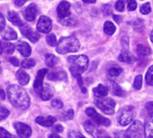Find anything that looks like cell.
Returning a JSON list of instances; mask_svg holds the SVG:
<instances>
[{
  "instance_id": "d6a6232c",
  "label": "cell",
  "mask_w": 153,
  "mask_h": 138,
  "mask_svg": "<svg viewBox=\"0 0 153 138\" xmlns=\"http://www.w3.org/2000/svg\"><path fill=\"white\" fill-rule=\"evenodd\" d=\"M35 64H36V62L33 58H27L22 62V66L23 68H30V67L34 66Z\"/></svg>"
},
{
  "instance_id": "681fc988",
  "label": "cell",
  "mask_w": 153,
  "mask_h": 138,
  "mask_svg": "<svg viewBox=\"0 0 153 138\" xmlns=\"http://www.w3.org/2000/svg\"><path fill=\"white\" fill-rule=\"evenodd\" d=\"M63 130H64V128L61 125H56V127L53 128V132H55V133H61V132H63Z\"/></svg>"
},
{
  "instance_id": "e0dca14e",
  "label": "cell",
  "mask_w": 153,
  "mask_h": 138,
  "mask_svg": "<svg viewBox=\"0 0 153 138\" xmlns=\"http://www.w3.org/2000/svg\"><path fill=\"white\" fill-rule=\"evenodd\" d=\"M16 48L20 52V54L22 57H28L31 53V48H30V45L25 41H22V42L18 43Z\"/></svg>"
},
{
  "instance_id": "bcb514c9",
  "label": "cell",
  "mask_w": 153,
  "mask_h": 138,
  "mask_svg": "<svg viewBox=\"0 0 153 138\" xmlns=\"http://www.w3.org/2000/svg\"><path fill=\"white\" fill-rule=\"evenodd\" d=\"M4 137H7V138H11L13 137L12 134H10L9 132H7L5 129H4L3 128H0V138H4Z\"/></svg>"
},
{
  "instance_id": "60d3db41",
  "label": "cell",
  "mask_w": 153,
  "mask_h": 138,
  "mask_svg": "<svg viewBox=\"0 0 153 138\" xmlns=\"http://www.w3.org/2000/svg\"><path fill=\"white\" fill-rule=\"evenodd\" d=\"M116 9L119 12H124L125 10V1L124 0H118L116 3Z\"/></svg>"
},
{
  "instance_id": "83f0119b",
  "label": "cell",
  "mask_w": 153,
  "mask_h": 138,
  "mask_svg": "<svg viewBox=\"0 0 153 138\" xmlns=\"http://www.w3.org/2000/svg\"><path fill=\"white\" fill-rule=\"evenodd\" d=\"M58 59L56 56L52 55V54H48L46 56V58H45V62H46V65L48 66V67H53L56 63H57Z\"/></svg>"
},
{
  "instance_id": "7402d4cb",
  "label": "cell",
  "mask_w": 153,
  "mask_h": 138,
  "mask_svg": "<svg viewBox=\"0 0 153 138\" xmlns=\"http://www.w3.org/2000/svg\"><path fill=\"white\" fill-rule=\"evenodd\" d=\"M93 92H94L96 97L103 98V97L107 96V94L108 93V88L104 86V85H102V84H99L97 87H95L93 89Z\"/></svg>"
},
{
  "instance_id": "db71d44e",
  "label": "cell",
  "mask_w": 153,
  "mask_h": 138,
  "mask_svg": "<svg viewBox=\"0 0 153 138\" xmlns=\"http://www.w3.org/2000/svg\"><path fill=\"white\" fill-rule=\"evenodd\" d=\"M4 98H5V93H4V92L3 90L0 89V100L3 101V100H4Z\"/></svg>"
},
{
  "instance_id": "f546056e",
  "label": "cell",
  "mask_w": 153,
  "mask_h": 138,
  "mask_svg": "<svg viewBox=\"0 0 153 138\" xmlns=\"http://www.w3.org/2000/svg\"><path fill=\"white\" fill-rule=\"evenodd\" d=\"M144 136L145 137H153V120L149 121L146 126H145V129H144Z\"/></svg>"
},
{
  "instance_id": "f6af8a7d",
  "label": "cell",
  "mask_w": 153,
  "mask_h": 138,
  "mask_svg": "<svg viewBox=\"0 0 153 138\" xmlns=\"http://www.w3.org/2000/svg\"><path fill=\"white\" fill-rule=\"evenodd\" d=\"M74 110H69L68 111H66V112L64 114L63 119H64V120H70V119H72L74 118Z\"/></svg>"
},
{
  "instance_id": "44dd1931",
  "label": "cell",
  "mask_w": 153,
  "mask_h": 138,
  "mask_svg": "<svg viewBox=\"0 0 153 138\" xmlns=\"http://www.w3.org/2000/svg\"><path fill=\"white\" fill-rule=\"evenodd\" d=\"M48 78L52 81H63L67 78V75L65 72L61 71V72H52L48 75Z\"/></svg>"
},
{
  "instance_id": "1f68e13d",
  "label": "cell",
  "mask_w": 153,
  "mask_h": 138,
  "mask_svg": "<svg viewBox=\"0 0 153 138\" xmlns=\"http://www.w3.org/2000/svg\"><path fill=\"white\" fill-rule=\"evenodd\" d=\"M145 80H146V83L149 84V85H152L153 86V66H152L147 74H146V76H145Z\"/></svg>"
},
{
  "instance_id": "74e56055",
  "label": "cell",
  "mask_w": 153,
  "mask_h": 138,
  "mask_svg": "<svg viewBox=\"0 0 153 138\" xmlns=\"http://www.w3.org/2000/svg\"><path fill=\"white\" fill-rule=\"evenodd\" d=\"M9 115V110L4 107H0V121L6 119Z\"/></svg>"
},
{
  "instance_id": "277c9868",
  "label": "cell",
  "mask_w": 153,
  "mask_h": 138,
  "mask_svg": "<svg viewBox=\"0 0 153 138\" xmlns=\"http://www.w3.org/2000/svg\"><path fill=\"white\" fill-rule=\"evenodd\" d=\"M135 118V110L133 106H126L122 108L118 115V122L121 126H127L134 121Z\"/></svg>"
},
{
  "instance_id": "ac0fdd59",
  "label": "cell",
  "mask_w": 153,
  "mask_h": 138,
  "mask_svg": "<svg viewBox=\"0 0 153 138\" xmlns=\"http://www.w3.org/2000/svg\"><path fill=\"white\" fill-rule=\"evenodd\" d=\"M1 35H2L3 39L5 40H14L17 39V33H16V31H13L10 27H5L2 31Z\"/></svg>"
},
{
  "instance_id": "7dc6e473",
  "label": "cell",
  "mask_w": 153,
  "mask_h": 138,
  "mask_svg": "<svg viewBox=\"0 0 153 138\" xmlns=\"http://www.w3.org/2000/svg\"><path fill=\"white\" fill-rule=\"evenodd\" d=\"M68 137H77V138H85V137L81 134L78 131H72L68 134Z\"/></svg>"
},
{
  "instance_id": "f35d334b",
  "label": "cell",
  "mask_w": 153,
  "mask_h": 138,
  "mask_svg": "<svg viewBox=\"0 0 153 138\" xmlns=\"http://www.w3.org/2000/svg\"><path fill=\"white\" fill-rule=\"evenodd\" d=\"M121 43H122L123 50H128V47H129V38H128V36H124L122 38Z\"/></svg>"
},
{
  "instance_id": "9a60e30c",
  "label": "cell",
  "mask_w": 153,
  "mask_h": 138,
  "mask_svg": "<svg viewBox=\"0 0 153 138\" xmlns=\"http://www.w3.org/2000/svg\"><path fill=\"white\" fill-rule=\"evenodd\" d=\"M53 95H54L53 88L49 84H44L43 87H42V90L39 92V97L41 98V100L48 101V100H50L53 97Z\"/></svg>"
},
{
  "instance_id": "52a82bcc",
  "label": "cell",
  "mask_w": 153,
  "mask_h": 138,
  "mask_svg": "<svg viewBox=\"0 0 153 138\" xmlns=\"http://www.w3.org/2000/svg\"><path fill=\"white\" fill-rule=\"evenodd\" d=\"M85 113L95 122L97 123L98 125H102V126H105V127H108L110 126L111 122L107 118H104L102 116H100L93 108H87L86 110H85Z\"/></svg>"
},
{
  "instance_id": "ee69618b",
  "label": "cell",
  "mask_w": 153,
  "mask_h": 138,
  "mask_svg": "<svg viewBox=\"0 0 153 138\" xmlns=\"http://www.w3.org/2000/svg\"><path fill=\"white\" fill-rule=\"evenodd\" d=\"M145 109L148 111V114L150 117L153 118V101H149L145 105Z\"/></svg>"
},
{
  "instance_id": "f5cc1de1",
  "label": "cell",
  "mask_w": 153,
  "mask_h": 138,
  "mask_svg": "<svg viewBox=\"0 0 153 138\" xmlns=\"http://www.w3.org/2000/svg\"><path fill=\"white\" fill-rule=\"evenodd\" d=\"M113 18H114V20H115L117 23H120L121 21H122V16H121V15H114Z\"/></svg>"
},
{
  "instance_id": "816d5d0a",
  "label": "cell",
  "mask_w": 153,
  "mask_h": 138,
  "mask_svg": "<svg viewBox=\"0 0 153 138\" xmlns=\"http://www.w3.org/2000/svg\"><path fill=\"white\" fill-rule=\"evenodd\" d=\"M26 1L27 0H15L14 3H15V4L17 6H22V5H23L26 3Z\"/></svg>"
},
{
  "instance_id": "30bf717a",
  "label": "cell",
  "mask_w": 153,
  "mask_h": 138,
  "mask_svg": "<svg viewBox=\"0 0 153 138\" xmlns=\"http://www.w3.org/2000/svg\"><path fill=\"white\" fill-rule=\"evenodd\" d=\"M48 74V69L46 68H43V69H40L38 74H37V76H36V79L34 81V84H33V87H34V90L37 93L39 94L40 91L42 90V87H43V80H44V77L45 75Z\"/></svg>"
},
{
  "instance_id": "4dcf8cb0",
  "label": "cell",
  "mask_w": 153,
  "mask_h": 138,
  "mask_svg": "<svg viewBox=\"0 0 153 138\" xmlns=\"http://www.w3.org/2000/svg\"><path fill=\"white\" fill-rule=\"evenodd\" d=\"M130 24H132L134 26V28L135 30H142L144 26V23H143V20L138 18V19H135L134 21H132V22H129Z\"/></svg>"
},
{
  "instance_id": "9f6ffc18",
  "label": "cell",
  "mask_w": 153,
  "mask_h": 138,
  "mask_svg": "<svg viewBox=\"0 0 153 138\" xmlns=\"http://www.w3.org/2000/svg\"><path fill=\"white\" fill-rule=\"evenodd\" d=\"M82 1L85 2V3H88V4H93V3L96 2V0H82Z\"/></svg>"
},
{
  "instance_id": "6f0895ef",
  "label": "cell",
  "mask_w": 153,
  "mask_h": 138,
  "mask_svg": "<svg viewBox=\"0 0 153 138\" xmlns=\"http://www.w3.org/2000/svg\"><path fill=\"white\" fill-rule=\"evenodd\" d=\"M49 137H55V138H57V137H59V136L57 135V134H51L50 136H49Z\"/></svg>"
},
{
  "instance_id": "f907efd6",
  "label": "cell",
  "mask_w": 153,
  "mask_h": 138,
  "mask_svg": "<svg viewBox=\"0 0 153 138\" xmlns=\"http://www.w3.org/2000/svg\"><path fill=\"white\" fill-rule=\"evenodd\" d=\"M9 61H10V63H11L13 66H19V61H18V59H17L16 57H10V58H9Z\"/></svg>"
},
{
  "instance_id": "8d00e7d4",
  "label": "cell",
  "mask_w": 153,
  "mask_h": 138,
  "mask_svg": "<svg viewBox=\"0 0 153 138\" xmlns=\"http://www.w3.org/2000/svg\"><path fill=\"white\" fill-rule=\"evenodd\" d=\"M152 11V6L150 3H145L141 6V13L143 14H148Z\"/></svg>"
},
{
  "instance_id": "6da1fadb",
  "label": "cell",
  "mask_w": 153,
  "mask_h": 138,
  "mask_svg": "<svg viewBox=\"0 0 153 138\" xmlns=\"http://www.w3.org/2000/svg\"><path fill=\"white\" fill-rule=\"evenodd\" d=\"M7 96L11 103L19 110H27L30 104V99L27 92L22 87L13 84L7 88Z\"/></svg>"
},
{
  "instance_id": "ab89813d",
  "label": "cell",
  "mask_w": 153,
  "mask_h": 138,
  "mask_svg": "<svg viewBox=\"0 0 153 138\" xmlns=\"http://www.w3.org/2000/svg\"><path fill=\"white\" fill-rule=\"evenodd\" d=\"M127 7L129 11H134L137 8V3L135 0H127Z\"/></svg>"
},
{
  "instance_id": "11a10c76",
  "label": "cell",
  "mask_w": 153,
  "mask_h": 138,
  "mask_svg": "<svg viewBox=\"0 0 153 138\" xmlns=\"http://www.w3.org/2000/svg\"><path fill=\"white\" fill-rule=\"evenodd\" d=\"M115 137H126V133H116Z\"/></svg>"
},
{
  "instance_id": "8fae6325",
  "label": "cell",
  "mask_w": 153,
  "mask_h": 138,
  "mask_svg": "<svg viewBox=\"0 0 153 138\" xmlns=\"http://www.w3.org/2000/svg\"><path fill=\"white\" fill-rule=\"evenodd\" d=\"M21 32L22 35H24L26 38H28L31 42L35 43L39 40V34L36 31H34L31 28L26 26V25H22L21 26Z\"/></svg>"
},
{
  "instance_id": "484cf974",
  "label": "cell",
  "mask_w": 153,
  "mask_h": 138,
  "mask_svg": "<svg viewBox=\"0 0 153 138\" xmlns=\"http://www.w3.org/2000/svg\"><path fill=\"white\" fill-rule=\"evenodd\" d=\"M2 43V48H3V51L5 52L6 54H13L14 52V46L13 44L8 42V41H5V40L4 41L1 42Z\"/></svg>"
},
{
  "instance_id": "4fadbf2b",
  "label": "cell",
  "mask_w": 153,
  "mask_h": 138,
  "mask_svg": "<svg viewBox=\"0 0 153 138\" xmlns=\"http://www.w3.org/2000/svg\"><path fill=\"white\" fill-rule=\"evenodd\" d=\"M37 13H38V7L35 4H29L23 12L25 19L29 22L34 21L37 16Z\"/></svg>"
},
{
  "instance_id": "680465c9",
  "label": "cell",
  "mask_w": 153,
  "mask_h": 138,
  "mask_svg": "<svg viewBox=\"0 0 153 138\" xmlns=\"http://www.w3.org/2000/svg\"><path fill=\"white\" fill-rule=\"evenodd\" d=\"M151 40L153 42V30H152V31L151 32Z\"/></svg>"
},
{
  "instance_id": "8992f818",
  "label": "cell",
  "mask_w": 153,
  "mask_h": 138,
  "mask_svg": "<svg viewBox=\"0 0 153 138\" xmlns=\"http://www.w3.org/2000/svg\"><path fill=\"white\" fill-rule=\"evenodd\" d=\"M126 134V137H143L144 136V126L141 121H134Z\"/></svg>"
},
{
  "instance_id": "f1b7e54d",
  "label": "cell",
  "mask_w": 153,
  "mask_h": 138,
  "mask_svg": "<svg viewBox=\"0 0 153 138\" xmlns=\"http://www.w3.org/2000/svg\"><path fill=\"white\" fill-rule=\"evenodd\" d=\"M59 20H60V22L65 26H74L77 24V21L74 18H73L71 15H69L65 18H63V19L59 18Z\"/></svg>"
},
{
  "instance_id": "d4e9b609",
  "label": "cell",
  "mask_w": 153,
  "mask_h": 138,
  "mask_svg": "<svg viewBox=\"0 0 153 138\" xmlns=\"http://www.w3.org/2000/svg\"><path fill=\"white\" fill-rule=\"evenodd\" d=\"M137 53L141 57H147L152 54V49L143 44L137 45Z\"/></svg>"
},
{
  "instance_id": "7c38bea8",
  "label": "cell",
  "mask_w": 153,
  "mask_h": 138,
  "mask_svg": "<svg viewBox=\"0 0 153 138\" xmlns=\"http://www.w3.org/2000/svg\"><path fill=\"white\" fill-rule=\"evenodd\" d=\"M97 125H98V124L95 123L94 121L88 120V121H85V122H84L83 127H84L86 132L89 133L90 135H91V136H93V137H100V134H101V131H100V129L98 128Z\"/></svg>"
},
{
  "instance_id": "b9f144b4",
  "label": "cell",
  "mask_w": 153,
  "mask_h": 138,
  "mask_svg": "<svg viewBox=\"0 0 153 138\" xmlns=\"http://www.w3.org/2000/svg\"><path fill=\"white\" fill-rule=\"evenodd\" d=\"M51 106L54 108V109H56V110H59V109H62L63 107V102L59 100H53L51 101Z\"/></svg>"
},
{
  "instance_id": "ffe728a7",
  "label": "cell",
  "mask_w": 153,
  "mask_h": 138,
  "mask_svg": "<svg viewBox=\"0 0 153 138\" xmlns=\"http://www.w3.org/2000/svg\"><path fill=\"white\" fill-rule=\"evenodd\" d=\"M16 79L21 85H26L30 81V76L23 70L20 69L16 73Z\"/></svg>"
},
{
  "instance_id": "7a4b0ae2",
  "label": "cell",
  "mask_w": 153,
  "mask_h": 138,
  "mask_svg": "<svg viewBox=\"0 0 153 138\" xmlns=\"http://www.w3.org/2000/svg\"><path fill=\"white\" fill-rule=\"evenodd\" d=\"M68 63L70 64L71 74L74 77H78L88 69L89 59L85 55L72 56L68 57Z\"/></svg>"
},
{
  "instance_id": "836d02e7",
  "label": "cell",
  "mask_w": 153,
  "mask_h": 138,
  "mask_svg": "<svg viewBox=\"0 0 153 138\" xmlns=\"http://www.w3.org/2000/svg\"><path fill=\"white\" fill-rule=\"evenodd\" d=\"M123 72V69L120 67H112L108 70V75L112 77L118 76Z\"/></svg>"
},
{
  "instance_id": "c3c4849f",
  "label": "cell",
  "mask_w": 153,
  "mask_h": 138,
  "mask_svg": "<svg viewBox=\"0 0 153 138\" xmlns=\"http://www.w3.org/2000/svg\"><path fill=\"white\" fill-rule=\"evenodd\" d=\"M5 28V19L4 16L0 13V31H2Z\"/></svg>"
},
{
  "instance_id": "7bdbcfd3",
  "label": "cell",
  "mask_w": 153,
  "mask_h": 138,
  "mask_svg": "<svg viewBox=\"0 0 153 138\" xmlns=\"http://www.w3.org/2000/svg\"><path fill=\"white\" fill-rule=\"evenodd\" d=\"M102 12H103L104 15H106V16L111 14V13H112L111 5H110V4H105V5H103V7H102Z\"/></svg>"
},
{
  "instance_id": "4316f807",
  "label": "cell",
  "mask_w": 153,
  "mask_h": 138,
  "mask_svg": "<svg viewBox=\"0 0 153 138\" xmlns=\"http://www.w3.org/2000/svg\"><path fill=\"white\" fill-rule=\"evenodd\" d=\"M104 31L108 34V35H113L116 31V26L114 25L113 22L107 21L104 23Z\"/></svg>"
},
{
  "instance_id": "cb8c5ba5",
  "label": "cell",
  "mask_w": 153,
  "mask_h": 138,
  "mask_svg": "<svg viewBox=\"0 0 153 138\" xmlns=\"http://www.w3.org/2000/svg\"><path fill=\"white\" fill-rule=\"evenodd\" d=\"M7 18H8V20H9L11 22H13V24H15V25H17V26H22V25H23L22 22L21 18L19 17V15H18L15 12H13V11H9V12L7 13Z\"/></svg>"
},
{
  "instance_id": "94428289",
  "label": "cell",
  "mask_w": 153,
  "mask_h": 138,
  "mask_svg": "<svg viewBox=\"0 0 153 138\" xmlns=\"http://www.w3.org/2000/svg\"><path fill=\"white\" fill-rule=\"evenodd\" d=\"M1 71H2V69H1V67H0V73H1Z\"/></svg>"
},
{
  "instance_id": "3957f363",
  "label": "cell",
  "mask_w": 153,
  "mask_h": 138,
  "mask_svg": "<svg viewBox=\"0 0 153 138\" xmlns=\"http://www.w3.org/2000/svg\"><path fill=\"white\" fill-rule=\"evenodd\" d=\"M79 48H80V42L74 36L61 38L56 45V51L62 55L66 53L77 52Z\"/></svg>"
},
{
  "instance_id": "d590c367",
  "label": "cell",
  "mask_w": 153,
  "mask_h": 138,
  "mask_svg": "<svg viewBox=\"0 0 153 138\" xmlns=\"http://www.w3.org/2000/svg\"><path fill=\"white\" fill-rule=\"evenodd\" d=\"M47 42H48L50 46H52V47L57 45V41H56V35H55V34H49V35H48V37H47Z\"/></svg>"
},
{
  "instance_id": "e575fe53",
  "label": "cell",
  "mask_w": 153,
  "mask_h": 138,
  "mask_svg": "<svg viewBox=\"0 0 153 138\" xmlns=\"http://www.w3.org/2000/svg\"><path fill=\"white\" fill-rule=\"evenodd\" d=\"M143 85V76L141 75H137L134 79V87L136 90H140L142 88Z\"/></svg>"
},
{
  "instance_id": "91938a15",
  "label": "cell",
  "mask_w": 153,
  "mask_h": 138,
  "mask_svg": "<svg viewBox=\"0 0 153 138\" xmlns=\"http://www.w3.org/2000/svg\"><path fill=\"white\" fill-rule=\"evenodd\" d=\"M2 51H3V48H2V43H1V41H0V54L2 53Z\"/></svg>"
},
{
  "instance_id": "5b68a950",
  "label": "cell",
  "mask_w": 153,
  "mask_h": 138,
  "mask_svg": "<svg viewBox=\"0 0 153 138\" xmlns=\"http://www.w3.org/2000/svg\"><path fill=\"white\" fill-rule=\"evenodd\" d=\"M96 106L100 109L104 113L108 115H111L115 112V107H116V102L111 99V98H100L95 101Z\"/></svg>"
},
{
  "instance_id": "5bb4252c",
  "label": "cell",
  "mask_w": 153,
  "mask_h": 138,
  "mask_svg": "<svg viewBox=\"0 0 153 138\" xmlns=\"http://www.w3.org/2000/svg\"><path fill=\"white\" fill-rule=\"evenodd\" d=\"M70 4L66 1H62L57 6V14L60 19L65 18L71 15L70 13Z\"/></svg>"
},
{
  "instance_id": "ba28073f",
  "label": "cell",
  "mask_w": 153,
  "mask_h": 138,
  "mask_svg": "<svg viewBox=\"0 0 153 138\" xmlns=\"http://www.w3.org/2000/svg\"><path fill=\"white\" fill-rule=\"evenodd\" d=\"M52 29V22L47 16H41L37 23V30L41 33H48Z\"/></svg>"
},
{
  "instance_id": "603a6c76",
  "label": "cell",
  "mask_w": 153,
  "mask_h": 138,
  "mask_svg": "<svg viewBox=\"0 0 153 138\" xmlns=\"http://www.w3.org/2000/svg\"><path fill=\"white\" fill-rule=\"evenodd\" d=\"M110 89H111V92L116 95V96H119V97H124L126 92L121 89V87L114 81H110Z\"/></svg>"
},
{
  "instance_id": "2e32d148",
  "label": "cell",
  "mask_w": 153,
  "mask_h": 138,
  "mask_svg": "<svg viewBox=\"0 0 153 138\" xmlns=\"http://www.w3.org/2000/svg\"><path fill=\"white\" fill-rule=\"evenodd\" d=\"M36 123H38L40 126L43 127H52L54 125V123L56 121V119L52 117V116H47V117H43V116H39L36 119Z\"/></svg>"
},
{
  "instance_id": "9c48e42d",
  "label": "cell",
  "mask_w": 153,
  "mask_h": 138,
  "mask_svg": "<svg viewBox=\"0 0 153 138\" xmlns=\"http://www.w3.org/2000/svg\"><path fill=\"white\" fill-rule=\"evenodd\" d=\"M13 127L17 132V135L20 137H30L32 134L31 128L24 123L16 122V123H14Z\"/></svg>"
},
{
  "instance_id": "d6986e66",
  "label": "cell",
  "mask_w": 153,
  "mask_h": 138,
  "mask_svg": "<svg viewBox=\"0 0 153 138\" xmlns=\"http://www.w3.org/2000/svg\"><path fill=\"white\" fill-rule=\"evenodd\" d=\"M118 60L121 62L133 64L135 59H134V56L129 52V50H123V52L118 56Z\"/></svg>"
}]
</instances>
